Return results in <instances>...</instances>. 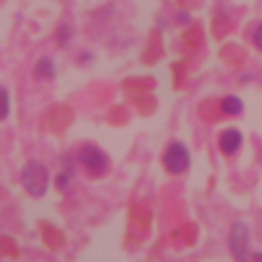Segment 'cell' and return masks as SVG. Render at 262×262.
<instances>
[{
  "label": "cell",
  "instance_id": "2",
  "mask_svg": "<svg viewBox=\"0 0 262 262\" xmlns=\"http://www.w3.org/2000/svg\"><path fill=\"white\" fill-rule=\"evenodd\" d=\"M80 162H82V166L90 172V174H94V176H102L106 170H108V158H106V154L102 151V149H98L96 145H82L80 147Z\"/></svg>",
  "mask_w": 262,
  "mask_h": 262
},
{
  "label": "cell",
  "instance_id": "5",
  "mask_svg": "<svg viewBox=\"0 0 262 262\" xmlns=\"http://www.w3.org/2000/svg\"><path fill=\"white\" fill-rule=\"evenodd\" d=\"M242 141H244V137H242V133L235 127H229V129L221 131L219 133V139H217V143H219V147H221V151L225 156L237 154L239 147H242Z\"/></svg>",
  "mask_w": 262,
  "mask_h": 262
},
{
  "label": "cell",
  "instance_id": "10",
  "mask_svg": "<svg viewBox=\"0 0 262 262\" xmlns=\"http://www.w3.org/2000/svg\"><path fill=\"white\" fill-rule=\"evenodd\" d=\"M252 39H254V45L262 51V23L256 27V31H254V37H252Z\"/></svg>",
  "mask_w": 262,
  "mask_h": 262
},
{
  "label": "cell",
  "instance_id": "1",
  "mask_svg": "<svg viewBox=\"0 0 262 262\" xmlns=\"http://www.w3.org/2000/svg\"><path fill=\"white\" fill-rule=\"evenodd\" d=\"M20 182L31 196H43L49 186V170L41 162H27L20 172Z\"/></svg>",
  "mask_w": 262,
  "mask_h": 262
},
{
  "label": "cell",
  "instance_id": "8",
  "mask_svg": "<svg viewBox=\"0 0 262 262\" xmlns=\"http://www.w3.org/2000/svg\"><path fill=\"white\" fill-rule=\"evenodd\" d=\"M8 111H10V98H8V90H6L4 86H0V121H2V119H6Z\"/></svg>",
  "mask_w": 262,
  "mask_h": 262
},
{
  "label": "cell",
  "instance_id": "6",
  "mask_svg": "<svg viewBox=\"0 0 262 262\" xmlns=\"http://www.w3.org/2000/svg\"><path fill=\"white\" fill-rule=\"evenodd\" d=\"M221 111H223L225 115H229V117H237V115H242V111H244V102H242L239 96L229 94V96H225V98L221 100Z\"/></svg>",
  "mask_w": 262,
  "mask_h": 262
},
{
  "label": "cell",
  "instance_id": "4",
  "mask_svg": "<svg viewBox=\"0 0 262 262\" xmlns=\"http://www.w3.org/2000/svg\"><path fill=\"white\" fill-rule=\"evenodd\" d=\"M164 166L170 174H182L190 166V154H188L186 145L180 141L170 143L164 154Z\"/></svg>",
  "mask_w": 262,
  "mask_h": 262
},
{
  "label": "cell",
  "instance_id": "3",
  "mask_svg": "<svg viewBox=\"0 0 262 262\" xmlns=\"http://www.w3.org/2000/svg\"><path fill=\"white\" fill-rule=\"evenodd\" d=\"M229 252L235 260H248V246H250V229L244 221H235L229 231Z\"/></svg>",
  "mask_w": 262,
  "mask_h": 262
},
{
  "label": "cell",
  "instance_id": "9",
  "mask_svg": "<svg viewBox=\"0 0 262 262\" xmlns=\"http://www.w3.org/2000/svg\"><path fill=\"white\" fill-rule=\"evenodd\" d=\"M70 39H72V29H70V25H61V27H59V35H57V43H59V45H66V43H70Z\"/></svg>",
  "mask_w": 262,
  "mask_h": 262
},
{
  "label": "cell",
  "instance_id": "12",
  "mask_svg": "<svg viewBox=\"0 0 262 262\" xmlns=\"http://www.w3.org/2000/svg\"><path fill=\"white\" fill-rule=\"evenodd\" d=\"M254 258H262V252H256V254H254Z\"/></svg>",
  "mask_w": 262,
  "mask_h": 262
},
{
  "label": "cell",
  "instance_id": "11",
  "mask_svg": "<svg viewBox=\"0 0 262 262\" xmlns=\"http://www.w3.org/2000/svg\"><path fill=\"white\" fill-rule=\"evenodd\" d=\"M68 186H70V176H68V174H59V176H57V188L63 190V188H68Z\"/></svg>",
  "mask_w": 262,
  "mask_h": 262
},
{
  "label": "cell",
  "instance_id": "7",
  "mask_svg": "<svg viewBox=\"0 0 262 262\" xmlns=\"http://www.w3.org/2000/svg\"><path fill=\"white\" fill-rule=\"evenodd\" d=\"M35 78L39 80H45V78H53L55 76V68H53V61L49 57H41L37 63H35V70H33Z\"/></svg>",
  "mask_w": 262,
  "mask_h": 262
}]
</instances>
